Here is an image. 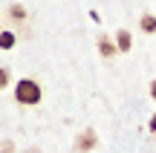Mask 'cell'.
<instances>
[{"label":"cell","instance_id":"cell-12","mask_svg":"<svg viewBox=\"0 0 156 153\" xmlns=\"http://www.w3.org/2000/svg\"><path fill=\"white\" fill-rule=\"evenodd\" d=\"M26 153H41V150H38V148H29V150H26Z\"/></svg>","mask_w":156,"mask_h":153},{"label":"cell","instance_id":"cell-3","mask_svg":"<svg viewBox=\"0 0 156 153\" xmlns=\"http://www.w3.org/2000/svg\"><path fill=\"white\" fill-rule=\"evenodd\" d=\"M95 46H98V55L107 58V61H113V58L119 55V49H116V43H113V38H107V35H98Z\"/></svg>","mask_w":156,"mask_h":153},{"label":"cell","instance_id":"cell-4","mask_svg":"<svg viewBox=\"0 0 156 153\" xmlns=\"http://www.w3.org/2000/svg\"><path fill=\"white\" fill-rule=\"evenodd\" d=\"M113 43H116L119 55H124V52H130V49H133V35H130L127 29H119V32H116V40H113Z\"/></svg>","mask_w":156,"mask_h":153},{"label":"cell","instance_id":"cell-1","mask_svg":"<svg viewBox=\"0 0 156 153\" xmlns=\"http://www.w3.org/2000/svg\"><path fill=\"white\" fill-rule=\"evenodd\" d=\"M41 98H44V87H41L38 78H20L15 84V101L20 104V107H38Z\"/></svg>","mask_w":156,"mask_h":153},{"label":"cell","instance_id":"cell-8","mask_svg":"<svg viewBox=\"0 0 156 153\" xmlns=\"http://www.w3.org/2000/svg\"><path fill=\"white\" fill-rule=\"evenodd\" d=\"M9 81H12V69L9 67H0V90H6Z\"/></svg>","mask_w":156,"mask_h":153},{"label":"cell","instance_id":"cell-7","mask_svg":"<svg viewBox=\"0 0 156 153\" xmlns=\"http://www.w3.org/2000/svg\"><path fill=\"white\" fill-rule=\"evenodd\" d=\"M9 15H12V20H15V23H23V20H26V9H23L20 3H12L9 6Z\"/></svg>","mask_w":156,"mask_h":153},{"label":"cell","instance_id":"cell-2","mask_svg":"<svg viewBox=\"0 0 156 153\" xmlns=\"http://www.w3.org/2000/svg\"><path fill=\"white\" fill-rule=\"evenodd\" d=\"M95 144H98V136H95V130H93V127H84V130L75 136L73 150H75V153H90V150H95Z\"/></svg>","mask_w":156,"mask_h":153},{"label":"cell","instance_id":"cell-11","mask_svg":"<svg viewBox=\"0 0 156 153\" xmlns=\"http://www.w3.org/2000/svg\"><path fill=\"white\" fill-rule=\"evenodd\" d=\"M147 130H151L153 136H156V113H153V119H151V124H147Z\"/></svg>","mask_w":156,"mask_h":153},{"label":"cell","instance_id":"cell-10","mask_svg":"<svg viewBox=\"0 0 156 153\" xmlns=\"http://www.w3.org/2000/svg\"><path fill=\"white\" fill-rule=\"evenodd\" d=\"M147 92H151V98H153V101H156V78L151 81V87H147Z\"/></svg>","mask_w":156,"mask_h":153},{"label":"cell","instance_id":"cell-6","mask_svg":"<svg viewBox=\"0 0 156 153\" xmlns=\"http://www.w3.org/2000/svg\"><path fill=\"white\" fill-rule=\"evenodd\" d=\"M15 43H17V35L15 32H0V49H15Z\"/></svg>","mask_w":156,"mask_h":153},{"label":"cell","instance_id":"cell-9","mask_svg":"<svg viewBox=\"0 0 156 153\" xmlns=\"http://www.w3.org/2000/svg\"><path fill=\"white\" fill-rule=\"evenodd\" d=\"M17 148H15V142H12V139H3V142H0V153H15Z\"/></svg>","mask_w":156,"mask_h":153},{"label":"cell","instance_id":"cell-5","mask_svg":"<svg viewBox=\"0 0 156 153\" xmlns=\"http://www.w3.org/2000/svg\"><path fill=\"white\" fill-rule=\"evenodd\" d=\"M139 29L145 35H156V15L153 12H145V15L139 17Z\"/></svg>","mask_w":156,"mask_h":153}]
</instances>
